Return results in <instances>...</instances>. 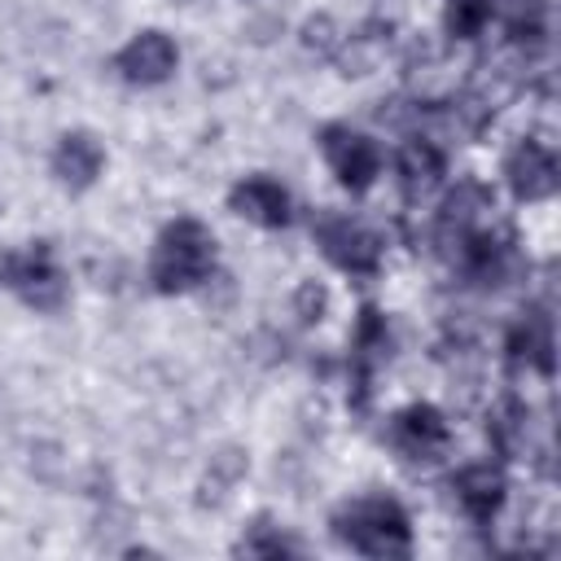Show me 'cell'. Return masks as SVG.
Segmentation results:
<instances>
[{
  "label": "cell",
  "instance_id": "1",
  "mask_svg": "<svg viewBox=\"0 0 561 561\" xmlns=\"http://www.w3.org/2000/svg\"><path fill=\"white\" fill-rule=\"evenodd\" d=\"M337 535L368 552V557H394L408 552V522L399 513L394 500H355L342 517H337Z\"/></svg>",
  "mask_w": 561,
  "mask_h": 561
},
{
  "label": "cell",
  "instance_id": "2",
  "mask_svg": "<svg viewBox=\"0 0 561 561\" xmlns=\"http://www.w3.org/2000/svg\"><path fill=\"white\" fill-rule=\"evenodd\" d=\"M210 272V237L202 224L180 219L175 228L162 232L153 250V280L158 289H188Z\"/></svg>",
  "mask_w": 561,
  "mask_h": 561
},
{
  "label": "cell",
  "instance_id": "3",
  "mask_svg": "<svg viewBox=\"0 0 561 561\" xmlns=\"http://www.w3.org/2000/svg\"><path fill=\"white\" fill-rule=\"evenodd\" d=\"M324 158H329V167L337 171V180L351 184V188H364V184L377 175V167H381L377 145H373L368 136L346 131V127H329V131H324Z\"/></svg>",
  "mask_w": 561,
  "mask_h": 561
},
{
  "label": "cell",
  "instance_id": "4",
  "mask_svg": "<svg viewBox=\"0 0 561 561\" xmlns=\"http://www.w3.org/2000/svg\"><path fill=\"white\" fill-rule=\"evenodd\" d=\"M118 70H123L127 79H136V83H158V79H167V75L175 70V44H171L167 35L149 31V35L131 39V44L118 53Z\"/></svg>",
  "mask_w": 561,
  "mask_h": 561
},
{
  "label": "cell",
  "instance_id": "5",
  "mask_svg": "<svg viewBox=\"0 0 561 561\" xmlns=\"http://www.w3.org/2000/svg\"><path fill=\"white\" fill-rule=\"evenodd\" d=\"M320 241H324V254L346 272H368L377 263V241L368 232H359L351 219H324Z\"/></svg>",
  "mask_w": 561,
  "mask_h": 561
},
{
  "label": "cell",
  "instance_id": "6",
  "mask_svg": "<svg viewBox=\"0 0 561 561\" xmlns=\"http://www.w3.org/2000/svg\"><path fill=\"white\" fill-rule=\"evenodd\" d=\"M456 495H460V504H465V513H469L473 522H486V517L500 508L504 482H500V473H495L491 465H473V469H465V473L456 478Z\"/></svg>",
  "mask_w": 561,
  "mask_h": 561
},
{
  "label": "cell",
  "instance_id": "7",
  "mask_svg": "<svg viewBox=\"0 0 561 561\" xmlns=\"http://www.w3.org/2000/svg\"><path fill=\"white\" fill-rule=\"evenodd\" d=\"M552 175H557V167H552V153L543 149V145H522L517 153H513V162H508V180H513V188L522 193V197H543L548 188H552Z\"/></svg>",
  "mask_w": 561,
  "mask_h": 561
},
{
  "label": "cell",
  "instance_id": "8",
  "mask_svg": "<svg viewBox=\"0 0 561 561\" xmlns=\"http://www.w3.org/2000/svg\"><path fill=\"white\" fill-rule=\"evenodd\" d=\"M232 206H237L241 215L259 219V224H285V215H289L285 188L272 184V180H245V184L232 193Z\"/></svg>",
  "mask_w": 561,
  "mask_h": 561
},
{
  "label": "cell",
  "instance_id": "9",
  "mask_svg": "<svg viewBox=\"0 0 561 561\" xmlns=\"http://www.w3.org/2000/svg\"><path fill=\"white\" fill-rule=\"evenodd\" d=\"M443 421L430 412V408H412L408 416H399V425H394V443L408 451V456H430V451H438L443 447Z\"/></svg>",
  "mask_w": 561,
  "mask_h": 561
},
{
  "label": "cell",
  "instance_id": "10",
  "mask_svg": "<svg viewBox=\"0 0 561 561\" xmlns=\"http://www.w3.org/2000/svg\"><path fill=\"white\" fill-rule=\"evenodd\" d=\"M57 171L70 184H88L101 171V145L88 140V136H66L61 149H57Z\"/></svg>",
  "mask_w": 561,
  "mask_h": 561
},
{
  "label": "cell",
  "instance_id": "11",
  "mask_svg": "<svg viewBox=\"0 0 561 561\" xmlns=\"http://www.w3.org/2000/svg\"><path fill=\"white\" fill-rule=\"evenodd\" d=\"M403 175H408V184H430L438 175V153L430 145H412L403 153Z\"/></svg>",
  "mask_w": 561,
  "mask_h": 561
},
{
  "label": "cell",
  "instance_id": "12",
  "mask_svg": "<svg viewBox=\"0 0 561 561\" xmlns=\"http://www.w3.org/2000/svg\"><path fill=\"white\" fill-rule=\"evenodd\" d=\"M486 13H491L486 0H451V31L473 35V31L486 22Z\"/></svg>",
  "mask_w": 561,
  "mask_h": 561
}]
</instances>
